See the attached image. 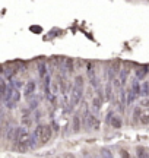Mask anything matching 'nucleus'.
<instances>
[{
  "label": "nucleus",
  "instance_id": "nucleus-1",
  "mask_svg": "<svg viewBox=\"0 0 149 158\" xmlns=\"http://www.w3.org/2000/svg\"><path fill=\"white\" fill-rule=\"evenodd\" d=\"M29 138L31 135L28 133V130L23 127H16L15 129V135H13V141L18 145L19 151H28L29 149Z\"/></svg>",
  "mask_w": 149,
  "mask_h": 158
},
{
  "label": "nucleus",
  "instance_id": "nucleus-2",
  "mask_svg": "<svg viewBox=\"0 0 149 158\" xmlns=\"http://www.w3.org/2000/svg\"><path fill=\"white\" fill-rule=\"evenodd\" d=\"M83 95V78L78 75L74 76L73 85H72V89H70V98H72V106H78L82 100Z\"/></svg>",
  "mask_w": 149,
  "mask_h": 158
},
{
  "label": "nucleus",
  "instance_id": "nucleus-3",
  "mask_svg": "<svg viewBox=\"0 0 149 158\" xmlns=\"http://www.w3.org/2000/svg\"><path fill=\"white\" fill-rule=\"evenodd\" d=\"M5 104L7 108H15L16 107V104L19 102V100H21V92H19V89H16L13 85L12 86H7V91H6V95H5Z\"/></svg>",
  "mask_w": 149,
  "mask_h": 158
},
{
  "label": "nucleus",
  "instance_id": "nucleus-4",
  "mask_svg": "<svg viewBox=\"0 0 149 158\" xmlns=\"http://www.w3.org/2000/svg\"><path fill=\"white\" fill-rule=\"evenodd\" d=\"M34 133H35V136L40 139L41 145H46L47 142L51 139L53 130H51V127H50L48 124H47V126H46V124H37V126H35Z\"/></svg>",
  "mask_w": 149,
  "mask_h": 158
},
{
  "label": "nucleus",
  "instance_id": "nucleus-5",
  "mask_svg": "<svg viewBox=\"0 0 149 158\" xmlns=\"http://www.w3.org/2000/svg\"><path fill=\"white\" fill-rule=\"evenodd\" d=\"M35 91H37V84H35V81H29L28 84L25 85V88H23V97L28 100L31 97L35 94Z\"/></svg>",
  "mask_w": 149,
  "mask_h": 158
},
{
  "label": "nucleus",
  "instance_id": "nucleus-6",
  "mask_svg": "<svg viewBox=\"0 0 149 158\" xmlns=\"http://www.w3.org/2000/svg\"><path fill=\"white\" fill-rule=\"evenodd\" d=\"M85 123L88 124V127H89V129H94V130L99 129V120H98L94 114H86Z\"/></svg>",
  "mask_w": 149,
  "mask_h": 158
},
{
  "label": "nucleus",
  "instance_id": "nucleus-7",
  "mask_svg": "<svg viewBox=\"0 0 149 158\" xmlns=\"http://www.w3.org/2000/svg\"><path fill=\"white\" fill-rule=\"evenodd\" d=\"M119 72H120V66H119V63H113V64L108 68V70H107L108 81H113L115 76H119Z\"/></svg>",
  "mask_w": 149,
  "mask_h": 158
},
{
  "label": "nucleus",
  "instance_id": "nucleus-8",
  "mask_svg": "<svg viewBox=\"0 0 149 158\" xmlns=\"http://www.w3.org/2000/svg\"><path fill=\"white\" fill-rule=\"evenodd\" d=\"M108 124L111 126V127H114V129H120L121 126H123V120H121V117H119V116L113 114V116H111V118L108 120Z\"/></svg>",
  "mask_w": 149,
  "mask_h": 158
},
{
  "label": "nucleus",
  "instance_id": "nucleus-9",
  "mask_svg": "<svg viewBox=\"0 0 149 158\" xmlns=\"http://www.w3.org/2000/svg\"><path fill=\"white\" fill-rule=\"evenodd\" d=\"M148 70H149L148 66H140V68H138L136 70H135V75H136V78H138L139 81H143V79L146 78Z\"/></svg>",
  "mask_w": 149,
  "mask_h": 158
},
{
  "label": "nucleus",
  "instance_id": "nucleus-10",
  "mask_svg": "<svg viewBox=\"0 0 149 158\" xmlns=\"http://www.w3.org/2000/svg\"><path fill=\"white\" fill-rule=\"evenodd\" d=\"M31 110H28V108H25V110H22V124H25V126H31Z\"/></svg>",
  "mask_w": 149,
  "mask_h": 158
},
{
  "label": "nucleus",
  "instance_id": "nucleus-11",
  "mask_svg": "<svg viewBox=\"0 0 149 158\" xmlns=\"http://www.w3.org/2000/svg\"><path fill=\"white\" fill-rule=\"evenodd\" d=\"M139 122L142 124H149V107L142 110L140 113V117H139Z\"/></svg>",
  "mask_w": 149,
  "mask_h": 158
},
{
  "label": "nucleus",
  "instance_id": "nucleus-12",
  "mask_svg": "<svg viewBox=\"0 0 149 158\" xmlns=\"http://www.w3.org/2000/svg\"><path fill=\"white\" fill-rule=\"evenodd\" d=\"M91 107L94 110V113H97L98 110L101 108V98H98V97H94L91 100Z\"/></svg>",
  "mask_w": 149,
  "mask_h": 158
},
{
  "label": "nucleus",
  "instance_id": "nucleus-13",
  "mask_svg": "<svg viewBox=\"0 0 149 158\" xmlns=\"http://www.w3.org/2000/svg\"><path fill=\"white\" fill-rule=\"evenodd\" d=\"M72 129H73V132H79L80 130V117H79V114H74L73 116V122H72Z\"/></svg>",
  "mask_w": 149,
  "mask_h": 158
},
{
  "label": "nucleus",
  "instance_id": "nucleus-14",
  "mask_svg": "<svg viewBox=\"0 0 149 158\" xmlns=\"http://www.w3.org/2000/svg\"><path fill=\"white\" fill-rule=\"evenodd\" d=\"M16 70H18L16 66H7V68L5 69V72H3V73L6 75V78L12 79L13 76H15V73H16Z\"/></svg>",
  "mask_w": 149,
  "mask_h": 158
},
{
  "label": "nucleus",
  "instance_id": "nucleus-15",
  "mask_svg": "<svg viewBox=\"0 0 149 158\" xmlns=\"http://www.w3.org/2000/svg\"><path fill=\"white\" fill-rule=\"evenodd\" d=\"M140 95L149 97V82H143V84L140 85Z\"/></svg>",
  "mask_w": 149,
  "mask_h": 158
},
{
  "label": "nucleus",
  "instance_id": "nucleus-16",
  "mask_svg": "<svg viewBox=\"0 0 149 158\" xmlns=\"http://www.w3.org/2000/svg\"><path fill=\"white\" fill-rule=\"evenodd\" d=\"M140 113H142V107H140V106L135 107V110H133V120H135V122H139Z\"/></svg>",
  "mask_w": 149,
  "mask_h": 158
},
{
  "label": "nucleus",
  "instance_id": "nucleus-17",
  "mask_svg": "<svg viewBox=\"0 0 149 158\" xmlns=\"http://www.w3.org/2000/svg\"><path fill=\"white\" fill-rule=\"evenodd\" d=\"M6 91H7V85H6L3 81H0V100H3V98H5Z\"/></svg>",
  "mask_w": 149,
  "mask_h": 158
},
{
  "label": "nucleus",
  "instance_id": "nucleus-18",
  "mask_svg": "<svg viewBox=\"0 0 149 158\" xmlns=\"http://www.w3.org/2000/svg\"><path fill=\"white\" fill-rule=\"evenodd\" d=\"M13 135H15V129L9 124V126H7V132H6V139H9V141L13 139Z\"/></svg>",
  "mask_w": 149,
  "mask_h": 158
},
{
  "label": "nucleus",
  "instance_id": "nucleus-19",
  "mask_svg": "<svg viewBox=\"0 0 149 158\" xmlns=\"http://www.w3.org/2000/svg\"><path fill=\"white\" fill-rule=\"evenodd\" d=\"M136 155H138V157H148L149 154L143 147H139L138 149H136Z\"/></svg>",
  "mask_w": 149,
  "mask_h": 158
},
{
  "label": "nucleus",
  "instance_id": "nucleus-20",
  "mask_svg": "<svg viewBox=\"0 0 149 158\" xmlns=\"http://www.w3.org/2000/svg\"><path fill=\"white\" fill-rule=\"evenodd\" d=\"M139 106L142 108H148L149 107V97H143V98L140 100V102H139Z\"/></svg>",
  "mask_w": 149,
  "mask_h": 158
},
{
  "label": "nucleus",
  "instance_id": "nucleus-21",
  "mask_svg": "<svg viewBox=\"0 0 149 158\" xmlns=\"http://www.w3.org/2000/svg\"><path fill=\"white\" fill-rule=\"evenodd\" d=\"M28 100H31V110H34V108L38 107V104H40L38 98H28Z\"/></svg>",
  "mask_w": 149,
  "mask_h": 158
},
{
  "label": "nucleus",
  "instance_id": "nucleus-22",
  "mask_svg": "<svg viewBox=\"0 0 149 158\" xmlns=\"http://www.w3.org/2000/svg\"><path fill=\"white\" fill-rule=\"evenodd\" d=\"M101 154H103V155H107V157H113V154L110 152V151H107V149H103Z\"/></svg>",
  "mask_w": 149,
  "mask_h": 158
},
{
  "label": "nucleus",
  "instance_id": "nucleus-23",
  "mask_svg": "<svg viewBox=\"0 0 149 158\" xmlns=\"http://www.w3.org/2000/svg\"><path fill=\"white\" fill-rule=\"evenodd\" d=\"M3 72H5V68H3V66L0 64V73H3Z\"/></svg>",
  "mask_w": 149,
  "mask_h": 158
},
{
  "label": "nucleus",
  "instance_id": "nucleus-24",
  "mask_svg": "<svg viewBox=\"0 0 149 158\" xmlns=\"http://www.w3.org/2000/svg\"><path fill=\"white\" fill-rule=\"evenodd\" d=\"M0 129H2V124H0Z\"/></svg>",
  "mask_w": 149,
  "mask_h": 158
}]
</instances>
